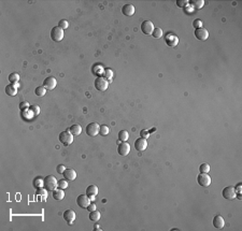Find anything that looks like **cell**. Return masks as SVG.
Returning a JSON list of instances; mask_svg holds the SVG:
<instances>
[{"label":"cell","instance_id":"d590c367","mask_svg":"<svg viewBox=\"0 0 242 231\" xmlns=\"http://www.w3.org/2000/svg\"><path fill=\"white\" fill-rule=\"evenodd\" d=\"M46 189L44 187H39V188H36V194L38 195V196H44V197H46Z\"/></svg>","mask_w":242,"mask_h":231},{"label":"cell","instance_id":"4fadbf2b","mask_svg":"<svg viewBox=\"0 0 242 231\" xmlns=\"http://www.w3.org/2000/svg\"><path fill=\"white\" fill-rule=\"evenodd\" d=\"M130 152V145L126 142H122L117 147V153L120 154L121 156H127Z\"/></svg>","mask_w":242,"mask_h":231},{"label":"cell","instance_id":"5bb4252c","mask_svg":"<svg viewBox=\"0 0 242 231\" xmlns=\"http://www.w3.org/2000/svg\"><path fill=\"white\" fill-rule=\"evenodd\" d=\"M195 37L200 41H206L209 38V32H208L207 29L204 28H199L195 30Z\"/></svg>","mask_w":242,"mask_h":231},{"label":"cell","instance_id":"7bdbcfd3","mask_svg":"<svg viewBox=\"0 0 242 231\" xmlns=\"http://www.w3.org/2000/svg\"><path fill=\"white\" fill-rule=\"evenodd\" d=\"M96 210V204H95L94 202H91L89 205L87 206V211H89V212H91V211H95Z\"/></svg>","mask_w":242,"mask_h":231},{"label":"cell","instance_id":"836d02e7","mask_svg":"<svg viewBox=\"0 0 242 231\" xmlns=\"http://www.w3.org/2000/svg\"><path fill=\"white\" fill-rule=\"evenodd\" d=\"M29 111L31 112V114L34 116H38L40 114V108L38 106H32L29 108Z\"/></svg>","mask_w":242,"mask_h":231},{"label":"cell","instance_id":"4316f807","mask_svg":"<svg viewBox=\"0 0 242 231\" xmlns=\"http://www.w3.org/2000/svg\"><path fill=\"white\" fill-rule=\"evenodd\" d=\"M128 139H129L128 131H126V130H122V131L119 132V140H120L121 142H126Z\"/></svg>","mask_w":242,"mask_h":231},{"label":"cell","instance_id":"9c48e42d","mask_svg":"<svg viewBox=\"0 0 242 231\" xmlns=\"http://www.w3.org/2000/svg\"><path fill=\"white\" fill-rule=\"evenodd\" d=\"M140 28H141V31L143 32V34L148 36V34H152V32H153L155 27L151 21H144V22H142Z\"/></svg>","mask_w":242,"mask_h":231},{"label":"cell","instance_id":"e575fe53","mask_svg":"<svg viewBox=\"0 0 242 231\" xmlns=\"http://www.w3.org/2000/svg\"><path fill=\"white\" fill-rule=\"evenodd\" d=\"M58 27H60L61 29H67L68 27H69V23L67 22L66 19H60L59 22H58Z\"/></svg>","mask_w":242,"mask_h":231},{"label":"cell","instance_id":"d6986e66","mask_svg":"<svg viewBox=\"0 0 242 231\" xmlns=\"http://www.w3.org/2000/svg\"><path fill=\"white\" fill-rule=\"evenodd\" d=\"M213 226L217 229H222L225 226V219L221 215H216L213 218Z\"/></svg>","mask_w":242,"mask_h":231},{"label":"cell","instance_id":"f1b7e54d","mask_svg":"<svg viewBox=\"0 0 242 231\" xmlns=\"http://www.w3.org/2000/svg\"><path fill=\"white\" fill-rule=\"evenodd\" d=\"M46 91H47V89L44 87V86H38V87L36 88L35 93H36V95H37V96H39V97H42V96H44V95H45Z\"/></svg>","mask_w":242,"mask_h":231},{"label":"cell","instance_id":"f6af8a7d","mask_svg":"<svg viewBox=\"0 0 242 231\" xmlns=\"http://www.w3.org/2000/svg\"><path fill=\"white\" fill-rule=\"evenodd\" d=\"M241 187H242V183H239V184H237V186L235 187V189H236L237 192H241Z\"/></svg>","mask_w":242,"mask_h":231},{"label":"cell","instance_id":"9a60e30c","mask_svg":"<svg viewBox=\"0 0 242 231\" xmlns=\"http://www.w3.org/2000/svg\"><path fill=\"white\" fill-rule=\"evenodd\" d=\"M135 147H136V150H140V152L145 150H146V147H148V141H146V139H143V138L138 139V140L135 142Z\"/></svg>","mask_w":242,"mask_h":231},{"label":"cell","instance_id":"e0dca14e","mask_svg":"<svg viewBox=\"0 0 242 231\" xmlns=\"http://www.w3.org/2000/svg\"><path fill=\"white\" fill-rule=\"evenodd\" d=\"M63 175L67 181H74L76 178V172L71 168H67L63 173Z\"/></svg>","mask_w":242,"mask_h":231},{"label":"cell","instance_id":"2e32d148","mask_svg":"<svg viewBox=\"0 0 242 231\" xmlns=\"http://www.w3.org/2000/svg\"><path fill=\"white\" fill-rule=\"evenodd\" d=\"M122 13L126 16H132L135 14V6L130 4V3L124 4L122 6Z\"/></svg>","mask_w":242,"mask_h":231},{"label":"cell","instance_id":"7dc6e473","mask_svg":"<svg viewBox=\"0 0 242 231\" xmlns=\"http://www.w3.org/2000/svg\"><path fill=\"white\" fill-rule=\"evenodd\" d=\"M94 230H101V229H99V226L98 225H95V227H94Z\"/></svg>","mask_w":242,"mask_h":231},{"label":"cell","instance_id":"f35d334b","mask_svg":"<svg viewBox=\"0 0 242 231\" xmlns=\"http://www.w3.org/2000/svg\"><path fill=\"white\" fill-rule=\"evenodd\" d=\"M193 26H194V28L195 29H199V28H202V22L201 19H195L194 22H193Z\"/></svg>","mask_w":242,"mask_h":231},{"label":"cell","instance_id":"7a4b0ae2","mask_svg":"<svg viewBox=\"0 0 242 231\" xmlns=\"http://www.w3.org/2000/svg\"><path fill=\"white\" fill-rule=\"evenodd\" d=\"M73 135L72 133H70V131L66 130V131H63L59 133V142L64 145H70V144L73 142Z\"/></svg>","mask_w":242,"mask_h":231},{"label":"cell","instance_id":"d4e9b609","mask_svg":"<svg viewBox=\"0 0 242 231\" xmlns=\"http://www.w3.org/2000/svg\"><path fill=\"white\" fill-rule=\"evenodd\" d=\"M32 185H34V187L35 188L44 187V178H40V176L36 178L35 180H34V182H32Z\"/></svg>","mask_w":242,"mask_h":231},{"label":"cell","instance_id":"603a6c76","mask_svg":"<svg viewBox=\"0 0 242 231\" xmlns=\"http://www.w3.org/2000/svg\"><path fill=\"white\" fill-rule=\"evenodd\" d=\"M88 217H89V219H91V222H98V220L100 219L101 214H100L99 211H96V210H95V211H91V212L89 213V216H88Z\"/></svg>","mask_w":242,"mask_h":231},{"label":"cell","instance_id":"ee69618b","mask_svg":"<svg viewBox=\"0 0 242 231\" xmlns=\"http://www.w3.org/2000/svg\"><path fill=\"white\" fill-rule=\"evenodd\" d=\"M148 135H150V132L146 131V130H142L141 131V138H143V139L148 138Z\"/></svg>","mask_w":242,"mask_h":231},{"label":"cell","instance_id":"30bf717a","mask_svg":"<svg viewBox=\"0 0 242 231\" xmlns=\"http://www.w3.org/2000/svg\"><path fill=\"white\" fill-rule=\"evenodd\" d=\"M165 41H166L167 45L170 47H176V45L179 44V38L173 34H167L166 37H165Z\"/></svg>","mask_w":242,"mask_h":231},{"label":"cell","instance_id":"4dcf8cb0","mask_svg":"<svg viewBox=\"0 0 242 231\" xmlns=\"http://www.w3.org/2000/svg\"><path fill=\"white\" fill-rule=\"evenodd\" d=\"M94 72L95 74L99 75V76H101V75H104V69L102 68V67L100 66V65H96V66L94 67Z\"/></svg>","mask_w":242,"mask_h":231},{"label":"cell","instance_id":"52a82bcc","mask_svg":"<svg viewBox=\"0 0 242 231\" xmlns=\"http://www.w3.org/2000/svg\"><path fill=\"white\" fill-rule=\"evenodd\" d=\"M197 182L198 184L202 187H208L211 185V178L208 173H200L197 176Z\"/></svg>","mask_w":242,"mask_h":231},{"label":"cell","instance_id":"f546056e","mask_svg":"<svg viewBox=\"0 0 242 231\" xmlns=\"http://www.w3.org/2000/svg\"><path fill=\"white\" fill-rule=\"evenodd\" d=\"M152 36H153L155 39H161V38L163 37V30H161V28L156 27V28H154L153 32H152Z\"/></svg>","mask_w":242,"mask_h":231},{"label":"cell","instance_id":"d6a6232c","mask_svg":"<svg viewBox=\"0 0 242 231\" xmlns=\"http://www.w3.org/2000/svg\"><path fill=\"white\" fill-rule=\"evenodd\" d=\"M199 171H200V173H208L210 171V165L208 163H202L199 165Z\"/></svg>","mask_w":242,"mask_h":231},{"label":"cell","instance_id":"60d3db41","mask_svg":"<svg viewBox=\"0 0 242 231\" xmlns=\"http://www.w3.org/2000/svg\"><path fill=\"white\" fill-rule=\"evenodd\" d=\"M184 10H185L186 14H193L194 13V8L191 4H187V6H184Z\"/></svg>","mask_w":242,"mask_h":231},{"label":"cell","instance_id":"44dd1931","mask_svg":"<svg viewBox=\"0 0 242 231\" xmlns=\"http://www.w3.org/2000/svg\"><path fill=\"white\" fill-rule=\"evenodd\" d=\"M53 198L57 201H60L65 198V192H64V189H60V188H56L55 190H53Z\"/></svg>","mask_w":242,"mask_h":231},{"label":"cell","instance_id":"484cf974","mask_svg":"<svg viewBox=\"0 0 242 231\" xmlns=\"http://www.w3.org/2000/svg\"><path fill=\"white\" fill-rule=\"evenodd\" d=\"M8 78H9V82L11 84H16V83H19V74L14 72V73H11Z\"/></svg>","mask_w":242,"mask_h":231},{"label":"cell","instance_id":"ac0fdd59","mask_svg":"<svg viewBox=\"0 0 242 231\" xmlns=\"http://www.w3.org/2000/svg\"><path fill=\"white\" fill-rule=\"evenodd\" d=\"M17 86H19V83L16 84H9L6 86V94L13 97L17 94Z\"/></svg>","mask_w":242,"mask_h":231},{"label":"cell","instance_id":"74e56055","mask_svg":"<svg viewBox=\"0 0 242 231\" xmlns=\"http://www.w3.org/2000/svg\"><path fill=\"white\" fill-rule=\"evenodd\" d=\"M99 133L101 134V135H108L109 134V127H107L106 125L101 126L100 129H99Z\"/></svg>","mask_w":242,"mask_h":231},{"label":"cell","instance_id":"277c9868","mask_svg":"<svg viewBox=\"0 0 242 231\" xmlns=\"http://www.w3.org/2000/svg\"><path fill=\"white\" fill-rule=\"evenodd\" d=\"M51 38L53 39V41L55 42H59L64 39V29H61L60 27H53L51 30Z\"/></svg>","mask_w":242,"mask_h":231},{"label":"cell","instance_id":"1f68e13d","mask_svg":"<svg viewBox=\"0 0 242 231\" xmlns=\"http://www.w3.org/2000/svg\"><path fill=\"white\" fill-rule=\"evenodd\" d=\"M67 187H68V181H67L66 178H65V180H60V181H58V183H57V188L66 189Z\"/></svg>","mask_w":242,"mask_h":231},{"label":"cell","instance_id":"ab89813d","mask_svg":"<svg viewBox=\"0 0 242 231\" xmlns=\"http://www.w3.org/2000/svg\"><path fill=\"white\" fill-rule=\"evenodd\" d=\"M188 4V1L187 0H178L176 1V6H179V8H184L185 6H187Z\"/></svg>","mask_w":242,"mask_h":231},{"label":"cell","instance_id":"7c38bea8","mask_svg":"<svg viewBox=\"0 0 242 231\" xmlns=\"http://www.w3.org/2000/svg\"><path fill=\"white\" fill-rule=\"evenodd\" d=\"M63 217L64 219L68 222V225H71V224L74 222V219H76V212H74L73 210H66V211L64 212Z\"/></svg>","mask_w":242,"mask_h":231},{"label":"cell","instance_id":"8d00e7d4","mask_svg":"<svg viewBox=\"0 0 242 231\" xmlns=\"http://www.w3.org/2000/svg\"><path fill=\"white\" fill-rule=\"evenodd\" d=\"M19 108L21 109V111H26V110H29L30 106H29V103L27 102V101H22V102L19 103Z\"/></svg>","mask_w":242,"mask_h":231},{"label":"cell","instance_id":"bcb514c9","mask_svg":"<svg viewBox=\"0 0 242 231\" xmlns=\"http://www.w3.org/2000/svg\"><path fill=\"white\" fill-rule=\"evenodd\" d=\"M236 198H238L239 200H241V199H242L241 192H237V194H236Z\"/></svg>","mask_w":242,"mask_h":231},{"label":"cell","instance_id":"cb8c5ba5","mask_svg":"<svg viewBox=\"0 0 242 231\" xmlns=\"http://www.w3.org/2000/svg\"><path fill=\"white\" fill-rule=\"evenodd\" d=\"M188 3H191V6H192L194 9H201L202 6H204L203 0H191Z\"/></svg>","mask_w":242,"mask_h":231},{"label":"cell","instance_id":"3957f363","mask_svg":"<svg viewBox=\"0 0 242 231\" xmlns=\"http://www.w3.org/2000/svg\"><path fill=\"white\" fill-rule=\"evenodd\" d=\"M108 86H109V81L106 80L104 76H98L95 80V87L97 91H104L108 89Z\"/></svg>","mask_w":242,"mask_h":231},{"label":"cell","instance_id":"8fae6325","mask_svg":"<svg viewBox=\"0 0 242 231\" xmlns=\"http://www.w3.org/2000/svg\"><path fill=\"white\" fill-rule=\"evenodd\" d=\"M57 85V81L56 78H53V76H49V78H44L43 81V86L46 88L47 91H53L54 88L56 87Z\"/></svg>","mask_w":242,"mask_h":231},{"label":"cell","instance_id":"5b68a950","mask_svg":"<svg viewBox=\"0 0 242 231\" xmlns=\"http://www.w3.org/2000/svg\"><path fill=\"white\" fill-rule=\"evenodd\" d=\"M237 191L233 186H227L222 190V196L227 200H233L236 198Z\"/></svg>","mask_w":242,"mask_h":231},{"label":"cell","instance_id":"b9f144b4","mask_svg":"<svg viewBox=\"0 0 242 231\" xmlns=\"http://www.w3.org/2000/svg\"><path fill=\"white\" fill-rule=\"evenodd\" d=\"M65 170H66V167L64 165H57V168H56V171L59 173V174H63L64 172H65Z\"/></svg>","mask_w":242,"mask_h":231},{"label":"cell","instance_id":"7402d4cb","mask_svg":"<svg viewBox=\"0 0 242 231\" xmlns=\"http://www.w3.org/2000/svg\"><path fill=\"white\" fill-rule=\"evenodd\" d=\"M68 131H70V133H72L73 135H80L82 132V127L80 125H72L70 128L67 129Z\"/></svg>","mask_w":242,"mask_h":231},{"label":"cell","instance_id":"ba28073f","mask_svg":"<svg viewBox=\"0 0 242 231\" xmlns=\"http://www.w3.org/2000/svg\"><path fill=\"white\" fill-rule=\"evenodd\" d=\"M91 203V199L87 195H80L79 197L76 198V204L82 207V209H87V206Z\"/></svg>","mask_w":242,"mask_h":231},{"label":"cell","instance_id":"83f0119b","mask_svg":"<svg viewBox=\"0 0 242 231\" xmlns=\"http://www.w3.org/2000/svg\"><path fill=\"white\" fill-rule=\"evenodd\" d=\"M104 78H106V80H108V81H109V83H110V82L112 81V78H113V71H112L111 69H109V68L104 69Z\"/></svg>","mask_w":242,"mask_h":231},{"label":"cell","instance_id":"ffe728a7","mask_svg":"<svg viewBox=\"0 0 242 231\" xmlns=\"http://www.w3.org/2000/svg\"><path fill=\"white\" fill-rule=\"evenodd\" d=\"M86 195L88 197H96L98 195V187L96 185H89L86 188Z\"/></svg>","mask_w":242,"mask_h":231},{"label":"cell","instance_id":"c3c4849f","mask_svg":"<svg viewBox=\"0 0 242 231\" xmlns=\"http://www.w3.org/2000/svg\"><path fill=\"white\" fill-rule=\"evenodd\" d=\"M95 198H96V197H89V199H91V201H94Z\"/></svg>","mask_w":242,"mask_h":231},{"label":"cell","instance_id":"6da1fadb","mask_svg":"<svg viewBox=\"0 0 242 231\" xmlns=\"http://www.w3.org/2000/svg\"><path fill=\"white\" fill-rule=\"evenodd\" d=\"M57 183H58V181L53 175H47V176L44 178V188L47 191L55 190L57 188Z\"/></svg>","mask_w":242,"mask_h":231},{"label":"cell","instance_id":"8992f818","mask_svg":"<svg viewBox=\"0 0 242 231\" xmlns=\"http://www.w3.org/2000/svg\"><path fill=\"white\" fill-rule=\"evenodd\" d=\"M99 129H100V126L97 123H91L86 126V133L89 137H96L97 134H99Z\"/></svg>","mask_w":242,"mask_h":231}]
</instances>
